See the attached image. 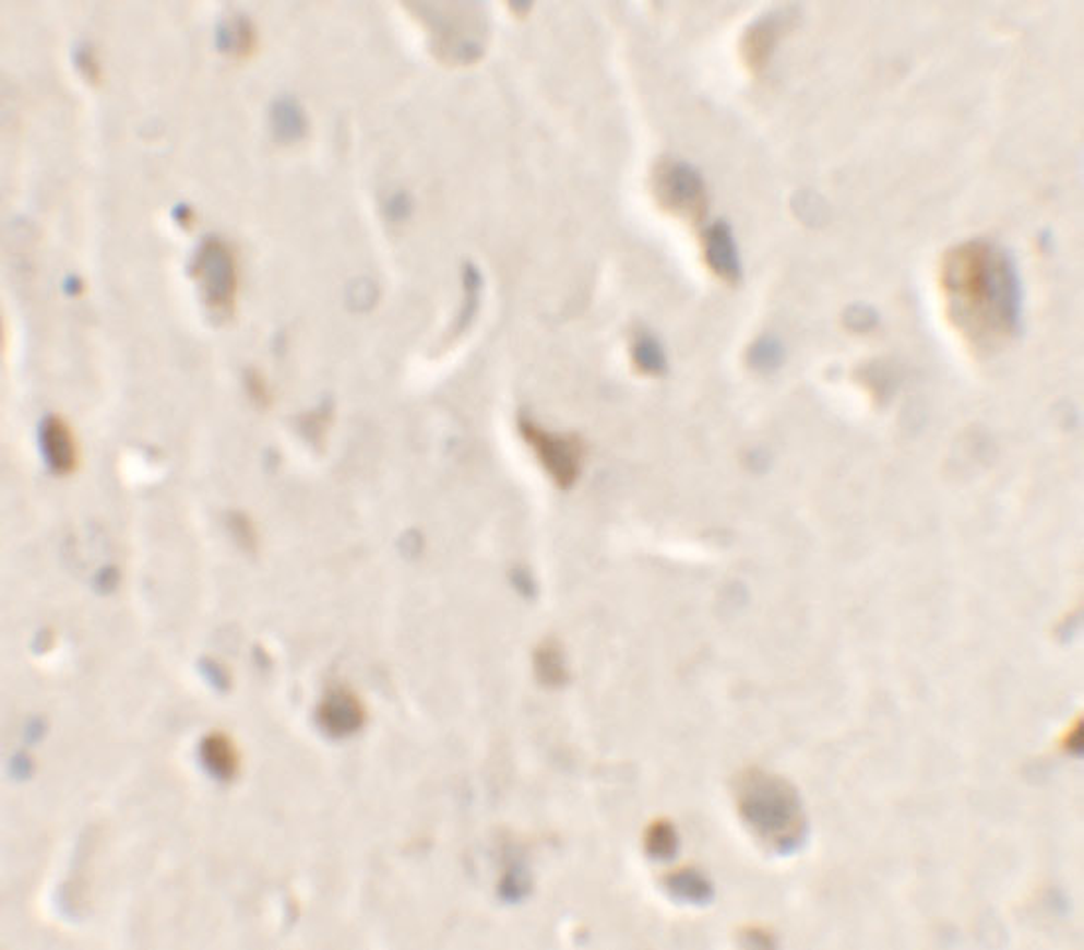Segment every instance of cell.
<instances>
[{
    "label": "cell",
    "mask_w": 1084,
    "mask_h": 950,
    "mask_svg": "<svg viewBox=\"0 0 1084 950\" xmlns=\"http://www.w3.org/2000/svg\"><path fill=\"white\" fill-rule=\"evenodd\" d=\"M229 530H231V536L236 537L241 548L246 551H255L258 548V532H255V526L249 522L246 514H231L229 516Z\"/></svg>",
    "instance_id": "obj_20"
},
{
    "label": "cell",
    "mask_w": 1084,
    "mask_h": 950,
    "mask_svg": "<svg viewBox=\"0 0 1084 950\" xmlns=\"http://www.w3.org/2000/svg\"><path fill=\"white\" fill-rule=\"evenodd\" d=\"M632 360H634L636 368L641 372L651 373V376H660L668 368L666 366V354H664L660 342L656 341L651 334H646V332H641L634 339V344H632Z\"/></svg>",
    "instance_id": "obj_15"
},
{
    "label": "cell",
    "mask_w": 1084,
    "mask_h": 950,
    "mask_svg": "<svg viewBox=\"0 0 1084 950\" xmlns=\"http://www.w3.org/2000/svg\"><path fill=\"white\" fill-rule=\"evenodd\" d=\"M258 31L246 16H229L217 26V50L231 60H248L258 52Z\"/></svg>",
    "instance_id": "obj_11"
},
{
    "label": "cell",
    "mask_w": 1084,
    "mask_h": 950,
    "mask_svg": "<svg viewBox=\"0 0 1084 950\" xmlns=\"http://www.w3.org/2000/svg\"><path fill=\"white\" fill-rule=\"evenodd\" d=\"M73 63H75L78 72L82 73L85 82L92 83V85H99L102 80H104L102 63L97 60V54H95L94 48L90 44H82V46L75 48Z\"/></svg>",
    "instance_id": "obj_19"
},
{
    "label": "cell",
    "mask_w": 1084,
    "mask_h": 950,
    "mask_svg": "<svg viewBox=\"0 0 1084 950\" xmlns=\"http://www.w3.org/2000/svg\"><path fill=\"white\" fill-rule=\"evenodd\" d=\"M796 22H798V9L795 7H785L757 19L744 32L741 44V54L747 68L754 73L763 72L771 62L778 41L783 40L788 32L795 31Z\"/></svg>",
    "instance_id": "obj_7"
},
{
    "label": "cell",
    "mask_w": 1084,
    "mask_h": 950,
    "mask_svg": "<svg viewBox=\"0 0 1084 950\" xmlns=\"http://www.w3.org/2000/svg\"><path fill=\"white\" fill-rule=\"evenodd\" d=\"M200 759L207 773L217 781H231L238 775L239 751L228 735L210 734L200 745Z\"/></svg>",
    "instance_id": "obj_12"
},
{
    "label": "cell",
    "mask_w": 1084,
    "mask_h": 950,
    "mask_svg": "<svg viewBox=\"0 0 1084 950\" xmlns=\"http://www.w3.org/2000/svg\"><path fill=\"white\" fill-rule=\"evenodd\" d=\"M40 449L46 465L56 475H73L80 465V447L72 427L60 415H48L40 424Z\"/></svg>",
    "instance_id": "obj_8"
},
{
    "label": "cell",
    "mask_w": 1084,
    "mask_h": 950,
    "mask_svg": "<svg viewBox=\"0 0 1084 950\" xmlns=\"http://www.w3.org/2000/svg\"><path fill=\"white\" fill-rule=\"evenodd\" d=\"M668 889L676 898L683 899V901H693V903H703L707 899L712 898V888L710 883L693 874V871H680L676 876L668 878Z\"/></svg>",
    "instance_id": "obj_16"
},
{
    "label": "cell",
    "mask_w": 1084,
    "mask_h": 950,
    "mask_svg": "<svg viewBox=\"0 0 1084 950\" xmlns=\"http://www.w3.org/2000/svg\"><path fill=\"white\" fill-rule=\"evenodd\" d=\"M433 36V52L446 63L466 66L483 56L485 28L475 7H419Z\"/></svg>",
    "instance_id": "obj_3"
},
{
    "label": "cell",
    "mask_w": 1084,
    "mask_h": 950,
    "mask_svg": "<svg viewBox=\"0 0 1084 950\" xmlns=\"http://www.w3.org/2000/svg\"><path fill=\"white\" fill-rule=\"evenodd\" d=\"M739 810L754 834L776 852L790 854L806 838V820L795 788L778 776L751 771L741 779Z\"/></svg>",
    "instance_id": "obj_2"
},
{
    "label": "cell",
    "mask_w": 1084,
    "mask_h": 950,
    "mask_svg": "<svg viewBox=\"0 0 1084 950\" xmlns=\"http://www.w3.org/2000/svg\"><path fill=\"white\" fill-rule=\"evenodd\" d=\"M656 202L674 216L700 224L707 214L710 198L702 175L695 166L680 158H664L652 175Z\"/></svg>",
    "instance_id": "obj_5"
},
{
    "label": "cell",
    "mask_w": 1084,
    "mask_h": 950,
    "mask_svg": "<svg viewBox=\"0 0 1084 950\" xmlns=\"http://www.w3.org/2000/svg\"><path fill=\"white\" fill-rule=\"evenodd\" d=\"M366 722V710L348 688H332L319 708V723L332 737L356 734Z\"/></svg>",
    "instance_id": "obj_9"
},
{
    "label": "cell",
    "mask_w": 1084,
    "mask_h": 950,
    "mask_svg": "<svg viewBox=\"0 0 1084 950\" xmlns=\"http://www.w3.org/2000/svg\"><path fill=\"white\" fill-rule=\"evenodd\" d=\"M749 360L753 364V368L761 372L776 370L783 361V346L775 339H761L754 342L753 348L749 351Z\"/></svg>",
    "instance_id": "obj_18"
},
{
    "label": "cell",
    "mask_w": 1084,
    "mask_h": 950,
    "mask_svg": "<svg viewBox=\"0 0 1084 950\" xmlns=\"http://www.w3.org/2000/svg\"><path fill=\"white\" fill-rule=\"evenodd\" d=\"M517 429L559 488L569 490L577 483L585 463V444L577 435L553 434L529 417H520Z\"/></svg>",
    "instance_id": "obj_6"
},
{
    "label": "cell",
    "mask_w": 1084,
    "mask_h": 950,
    "mask_svg": "<svg viewBox=\"0 0 1084 950\" xmlns=\"http://www.w3.org/2000/svg\"><path fill=\"white\" fill-rule=\"evenodd\" d=\"M175 216L176 219L180 222V224H184V226H190V222H192V217H194V214H192V210H190V207L188 206H176Z\"/></svg>",
    "instance_id": "obj_22"
},
{
    "label": "cell",
    "mask_w": 1084,
    "mask_h": 950,
    "mask_svg": "<svg viewBox=\"0 0 1084 950\" xmlns=\"http://www.w3.org/2000/svg\"><path fill=\"white\" fill-rule=\"evenodd\" d=\"M940 285L954 329L974 348L993 351L1020 332V273L998 244L970 239L952 248L940 265Z\"/></svg>",
    "instance_id": "obj_1"
},
{
    "label": "cell",
    "mask_w": 1084,
    "mask_h": 950,
    "mask_svg": "<svg viewBox=\"0 0 1084 950\" xmlns=\"http://www.w3.org/2000/svg\"><path fill=\"white\" fill-rule=\"evenodd\" d=\"M246 390H248L249 400L255 403L259 409H267L271 402H273L269 383L265 382V378L258 370H248L246 372Z\"/></svg>",
    "instance_id": "obj_21"
},
{
    "label": "cell",
    "mask_w": 1084,
    "mask_h": 950,
    "mask_svg": "<svg viewBox=\"0 0 1084 950\" xmlns=\"http://www.w3.org/2000/svg\"><path fill=\"white\" fill-rule=\"evenodd\" d=\"M703 258L713 273L727 283H739L743 275L734 231L727 222H715L703 234Z\"/></svg>",
    "instance_id": "obj_10"
},
{
    "label": "cell",
    "mask_w": 1084,
    "mask_h": 950,
    "mask_svg": "<svg viewBox=\"0 0 1084 950\" xmlns=\"http://www.w3.org/2000/svg\"><path fill=\"white\" fill-rule=\"evenodd\" d=\"M536 672L539 680L548 686H559L568 680V664L558 642H544L536 652Z\"/></svg>",
    "instance_id": "obj_14"
},
{
    "label": "cell",
    "mask_w": 1084,
    "mask_h": 950,
    "mask_svg": "<svg viewBox=\"0 0 1084 950\" xmlns=\"http://www.w3.org/2000/svg\"><path fill=\"white\" fill-rule=\"evenodd\" d=\"M192 277L207 309L229 317L236 309L239 289L238 261L224 239L206 238L192 261Z\"/></svg>",
    "instance_id": "obj_4"
},
{
    "label": "cell",
    "mask_w": 1084,
    "mask_h": 950,
    "mask_svg": "<svg viewBox=\"0 0 1084 950\" xmlns=\"http://www.w3.org/2000/svg\"><path fill=\"white\" fill-rule=\"evenodd\" d=\"M269 123H271L273 136L283 145L297 143L300 139H305V134L309 131V121H307L305 109L300 107L295 97H289V95L273 102L271 114H269Z\"/></svg>",
    "instance_id": "obj_13"
},
{
    "label": "cell",
    "mask_w": 1084,
    "mask_h": 950,
    "mask_svg": "<svg viewBox=\"0 0 1084 950\" xmlns=\"http://www.w3.org/2000/svg\"><path fill=\"white\" fill-rule=\"evenodd\" d=\"M646 847L652 856L658 857V859L674 856L678 850L676 830L668 822H656L646 836Z\"/></svg>",
    "instance_id": "obj_17"
}]
</instances>
